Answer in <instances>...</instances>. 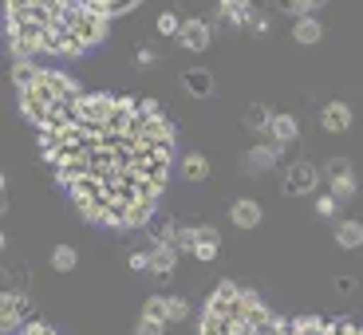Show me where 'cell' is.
Segmentation results:
<instances>
[{
  "label": "cell",
  "instance_id": "1",
  "mask_svg": "<svg viewBox=\"0 0 363 335\" xmlns=\"http://www.w3.org/2000/svg\"><path fill=\"white\" fill-rule=\"evenodd\" d=\"M36 135L55 181L87 221L111 229L155 221L174 154V127L155 99L83 91L64 118Z\"/></svg>",
  "mask_w": 363,
  "mask_h": 335
},
{
  "label": "cell",
  "instance_id": "2",
  "mask_svg": "<svg viewBox=\"0 0 363 335\" xmlns=\"http://www.w3.org/2000/svg\"><path fill=\"white\" fill-rule=\"evenodd\" d=\"M107 24V0H9V40L28 55H83Z\"/></svg>",
  "mask_w": 363,
  "mask_h": 335
},
{
  "label": "cell",
  "instance_id": "3",
  "mask_svg": "<svg viewBox=\"0 0 363 335\" xmlns=\"http://www.w3.org/2000/svg\"><path fill=\"white\" fill-rule=\"evenodd\" d=\"M12 75H16L20 110H24V118H32L36 130L52 127L55 118H64L75 107V99L83 95V87L72 75L55 72V67H36L32 59H20L12 67Z\"/></svg>",
  "mask_w": 363,
  "mask_h": 335
},
{
  "label": "cell",
  "instance_id": "4",
  "mask_svg": "<svg viewBox=\"0 0 363 335\" xmlns=\"http://www.w3.org/2000/svg\"><path fill=\"white\" fill-rule=\"evenodd\" d=\"M269 308L261 304V296L233 280H221L209 292L206 312H201V335H264L272 327Z\"/></svg>",
  "mask_w": 363,
  "mask_h": 335
},
{
  "label": "cell",
  "instance_id": "5",
  "mask_svg": "<svg viewBox=\"0 0 363 335\" xmlns=\"http://www.w3.org/2000/svg\"><path fill=\"white\" fill-rule=\"evenodd\" d=\"M264 335H363V327L328 316H289V319H272V327Z\"/></svg>",
  "mask_w": 363,
  "mask_h": 335
},
{
  "label": "cell",
  "instance_id": "6",
  "mask_svg": "<svg viewBox=\"0 0 363 335\" xmlns=\"http://www.w3.org/2000/svg\"><path fill=\"white\" fill-rule=\"evenodd\" d=\"M320 178H324V174H320L312 162H296V166H289V174H284V193H289V198H308V193H316Z\"/></svg>",
  "mask_w": 363,
  "mask_h": 335
},
{
  "label": "cell",
  "instance_id": "7",
  "mask_svg": "<svg viewBox=\"0 0 363 335\" xmlns=\"http://www.w3.org/2000/svg\"><path fill=\"white\" fill-rule=\"evenodd\" d=\"M324 174H328V186H332V198L336 201L355 193V170H352L347 158H332V162L324 166Z\"/></svg>",
  "mask_w": 363,
  "mask_h": 335
},
{
  "label": "cell",
  "instance_id": "8",
  "mask_svg": "<svg viewBox=\"0 0 363 335\" xmlns=\"http://www.w3.org/2000/svg\"><path fill=\"white\" fill-rule=\"evenodd\" d=\"M218 20L229 28H241V24H249V20H257V12H253L249 0H218Z\"/></svg>",
  "mask_w": 363,
  "mask_h": 335
},
{
  "label": "cell",
  "instance_id": "9",
  "mask_svg": "<svg viewBox=\"0 0 363 335\" xmlns=\"http://www.w3.org/2000/svg\"><path fill=\"white\" fill-rule=\"evenodd\" d=\"M4 331H16V327H24L28 319H32V312H28V300L16 296V292H4Z\"/></svg>",
  "mask_w": 363,
  "mask_h": 335
},
{
  "label": "cell",
  "instance_id": "10",
  "mask_svg": "<svg viewBox=\"0 0 363 335\" xmlns=\"http://www.w3.org/2000/svg\"><path fill=\"white\" fill-rule=\"evenodd\" d=\"M178 40H182L186 52H206V47H209V24H206V20H186L182 32H178Z\"/></svg>",
  "mask_w": 363,
  "mask_h": 335
},
{
  "label": "cell",
  "instance_id": "11",
  "mask_svg": "<svg viewBox=\"0 0 363 335\" xmlns=\"http://www.w3.org/2000/svg\"><path fill=\"white\" fill-rule=\"evenodd\" d=\"M320 123H324V130H332V135H340V130L352 127V107L340 99H332L324 110H320Z\"/></svg>",
  "mask_w": 363,
  "mask_h": 335
},
{
  "label": "cell",
  "instance_id": "12",
  "mask_svg": "<svg viewBox=\"0 0 363 335\" xmlns=\"http://www.w3.org/2000/svg\"><path fill=\"white\" fill-rule=\"evenodd\" d=\"M277 150H281L277 142L253 146V150L245 154V170H272V166H277Z\"/></svg>",
  "mask_w": 363,
  "mask_h": 335
},
{
  "label": "cell",
  "instance_id": "13",
  "mask_svg": "<svg viewBox=\"0 0 363 335\" xmlns=\"http://www.w3.org/2000/svg\"><path fill=\"white\" fill-rule=\"evenodd\" d=\"M218 249H221L218 229L198 225V249H194V256H198V261H218Z\"/></svg>",
  "mask_w": 363,
  "mask_h": 335
},
{
  "label": "cell",
  "instance_id": "14",
  "mask_svg": "<svg viewBox=\"0 0 363 335\" xmlns=\"http://www.w3.org/2000/svg\"><path fill=\"white\" fill-rule=\"evenodd\" d=\"M174 264H178V249L174 245H155L150 249V272H155V276H170Z\"/></svg>",
  "mask_w": 363,
  "mask_h": 335
},
{
  "label": "cell",
  "instance_id": "15",
  "mask_svg": "<svg viewBox=\"0 0 363 335\" xmlns=\"http://www.w3.org/2000/svg\"><path fill=\"white\" fill-rule=\"evenodd\" d=\"M269 135H272V142H277V146H289V142H296V118H292V115H272V127H269Z\"/></svg>",
  "mask_w": 363,
  "mask_h": 335
},
{
  "label": "cell",
  "instance_id": "16",
  "mask_svg": "<svg viewBox=\"0 0 363 335\" xmlns=\"http://www.w3.org/2000/svg\"><path fill=\"white\" fill-rule=\"evenodd\" d=\"M182 83H186L190 95H198V99H206L209 91H213V75H209L206 67H190V72L182 75Z\"/></svg>",
  "mask_w": 363,
  "mask_h": 335
},
{
  "label": "cell",
  "instance_id": "17",
  "mask_svg": "<svg viewBox=\"0 0 363 335\" xmlns=\"http://www.w3.org/2000/svg\"><path fill=\"white\" fill-rule=\"evenodd\" d=\"M257 221H261V205H257V201H249V198L233 201V225H241V229H253Z\"/></svg>",
  "mask_w": 363,
  "mask_h": 335
},
{
  "label": "cell",
  "instance_id": "18",
  "mask_svg": "<svg viewBox=\"0 0 363 335\" xmlns=\"http://www.w3.org/2000/svg\"><path fill=\"white\" fill-rule=\"evenodd\" d=\"M292 36H296V44H320V36H324V28L316 24V16H304L292 24Z\"/></svg>",
  "mask_w": 363,
  "mask_h": 335
},
{
  "label": "cell",
  "instance_id": "19",
  "mask_svg": "<svg viewBox=\"0 0 363 335\" xmlns=\"http://www.w3.org/2000/svg\"><path fill=\"white\" fill-rule=\"evenodd\" d=\"M182 174H186V181H206L209 178V158L206 154H186L182 158Z\"/></svg>",
  "mask_w": 363,
  "mask_h": 335
},
{
  "label": "cell",
  "instance_id": "20",
  "mask_svg": "<svg viewBox=\"0 0 363 335\" xmlns=\"http://www.w3.org/2000/svg\"><path fill=\"white\" fill-rule=\"evenodd\" d=\"M336 245H344V249H359L363 245V225L359 221H344V225H336Z\"/></svg>",
  "mask_w": 363,
  "mask_h": 335
},
{
  "label": "cell",
  "instance_id": "21",
  "mask_svg": "<svg viewBox=\"0 0 363 335\" xmlns=\"http://www.w3.org/2000/svg\"><path fill=\"white\" fill-rule=\"evenodd\" d=\"M245 127H249V130H269V127H272V110L261 107V103L245 107Z\"/></svg>",
  "mask_w": 363,
  "mask_h": 335
},
{
  "label": "cell",
  "instance_id": "22",
  "mask_svg": "<svg viewBox=\"0 0 363 335\" xmlns=\"http://www.w3.org/2000/svg\"><path fill=\"white\" fill-rule=\"evenodd\" d=\"M143 316H150V319H162V324H170V296H150L143 304Z\"/></svg>",
  "mask_w": 363,
  "mask_h": 335
},
{
  "label": "cell",
  "instance_id": "23",
  "mask_svg": "<svg viewBox=\"0 0 363 335\" xmlns=\"http://www.w3.org/2000/svg\"><path fill=\"white\" fill-rule=\"evenodd\" d=\"M75 264H79V256H75L72 245H60V249L52 253V268H55V272H72Z\"/></svg>",
  "mask_w": 363,
  "mask_h": 335
},
{
  "label": "cell",
  "instance_id": "24",
  "mask_svg": "<svg viewBox=\"0 0 363 335\" xmlns=\"http://www.w3.org/2000/svg\"><path fill=\"white\" fill-rule=\"evenodd\" d=\"M320 4H324V0H281V8H284V12H292L296 20L312 16V12L320 8Z\"/></svg>",
  "mask_w": 363,
  "mask_h": 335
},
{
  "label": "cell",
  "instance_id": "25",
  "mask_svg": "<svg viewBox=\"0 0 363 335\" xmlns=\"http://www.w3.org/2000/svg\"><path fill=\"white\" fill-rule=\"evenodd\" d=\"M174 249H178V253H194V249H198V229H182L178 225V237H174Z\"/></svg>",
  "mask_w": 363,
  "mask_h": 335
},
{
  "label": "cell",
  "instance_id": "26",
  "mask_svg": "<svg viewBox=\"0 0 363 335\" xmlns=\"http://www.w3.org/2000/svg\"><path fill=\"white\" fill-rule=\"evenodd\" d=\"M162 331H166V324L150 316H138V324H135V335H162Z\"/></svg>",
  "mask_w": 363,
  "mask_h": 335
},
{
  "label": "cell",
  "instance_id": "27",
  "mask_svg": "<svg viewBox=\"0 0 363 335\" xmlns=\"http://www.w3.org/2000/svg\"><path fill=\"white\" fill-rule=\"evenodd\" d=\"M158 32H162V36H178V32H182V20L174 16V12H162V16H158Z\"/></svg>",
  "mask_w": 363,
  "mask_h": 335
},
{
  "label": "cell",
  "instance_id": "28",
  "mask_svg": "<svg viewBox=\"0 0 363 335\" xmlns=\"http://www.w3.org/2000/svg\"><path fill=\"white\" fill-rule=\"evenodd\" d=\"M4 335H55L48 324H40V319H28L24 327H16V331H4Z\"/></svg>",
  "mask_w": 363,
  "mask_h": 335
},
{
  "label": "cell",
  "instance_id": "29",
  "mask_svg": "<svg viewBox=\"0 0 363 335\" xmlns=\"http://www.w3.org/2000/svg\"><path fill=\"white\" fill-rule=\"evenodd\" d=\"M186 316H190V304H186L182 296H170V316L166 319H170V324H182Z\"/></svg>",
  "mask_w": 363,
  "mask_h": 335
},
{
  "label": "cell",
  "instance_id": "30",
  "mask_svg": "<svg viewBox=\"0 0 363 335\" xmlns=\"http://www.w3.org/2000/svg\"><path fill=\"white\" fill-rule=\"evenodd\" d=\"M316 213L320 217H332V213H336V198H332V193H328V198H316Z\"/></svg>",
  "mask_w": 363,
  "mask_h": 335
},
{
  "label": "cell",
  "instance_id": "31",
  "mask_svg": "<svg viewBox=\"0 0 363 335\" xmlns=\"http://www.w3.org/2000/svg\"><path fill=\"white\" fill-rule=\"evenodd\" d=\"M130 268H135V272H146V268H150V253H130Z\"/></svg>",
  "mask_w": 363,
  "mask_h": 335
},
{
  "label": "cell",
  "instance_id": "32",
  "mask_svg": "<svg viewBox=\"0 0 363 335\" xmlns=\"http://www.w3.org/2000/svg\"><path fill=\"white\" fill-rule=\"evenodd\" d=\"M155 59H158V55L150 52V47H143V52H138V64H143V67H150V64H155Z\"/></svg>",
  "mask_w": 363,
  "mask_h": 335
},
{
  "label": "cell",
  "instance_id": "33",
  "mask_svg": "<svg viewBox=\"0 0 363 335\" xmlns=\"http://www.w3.org/2000/svg\"><path fill=\"white\" fill-rule=\"evenodd\" d=\"M253 32H269V16H264V12H257V20H253Z\"/></svg>",
  "mask_w": 363,
  "mask_h": 335
},
{
  "label": "cell",
  "instance_id": "34",
  "mask_svg": "<svg viewBox=\"0 0 363 335\" xmlns=\"http://www.w3.org/2000/svg\"><path fill=\"white\" fill-rule=\"evenodd\" d=\"M127 4H130V0H107V8H111V12H115V8H127Z\"/></svg>",
  "mask_w": 363,
  "mask_h": 335
}]
</instances>
